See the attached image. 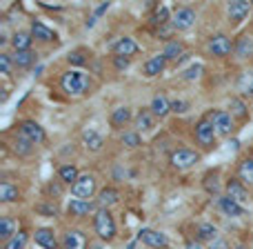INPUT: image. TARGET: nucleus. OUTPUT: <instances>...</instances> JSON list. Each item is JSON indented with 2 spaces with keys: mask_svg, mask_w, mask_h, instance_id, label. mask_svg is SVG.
I'll return each mask as SVG.
<instances>
[{
  "mask_svg": "<svg viewBox=\"0 0 253 249\" xmlns=\"http://www.w3.org/2000/svg\"><path fill=\"white\" fill-rule=\"evenodd\" d=\"M60 87L65 94L69 96H84V94L91 89V80H89L87 74L83 71H67V74L60 76Z\"/></svg>",
  "mask_w": 253,
  "mask_h": 249,
  "instance_id": "nucleus-1",
  "label": "nucleus"
},
{
  "mask_svg": "<svg viewBox=\"0 0 253 249\" xmlns=\"http://www.w3.org/2000/svg\"><path fill=\"white\" fill-rule=\"evenodd\" d=\"M93 227H96V234L100 241H114L116 238V223L114 216L109 214V209H98L96 216H93Z\"/></svg>",
  "mask_w": 253,
  "mask_h": 249,
  "instance_id": "nucleus-2",
  "label": "nucleus"
},
{
  "mask_svg": "<svg viewBox=\"0 0 253 249\" xmlns=\"http://www.w3.org/2000/svg\"><path fill=\"white\" fill-rule=\"evenodd\" d=\"M196 162H200V153L193 151V149H175L173 153H171V167L173 169H189V167H193Z\"/></svg>",
  "mask_w": 253,
  "mask_h": 249,
  "instance_id": "nucleus-3",
  "label": "nucleus"
},
{
  "mask_svg": "<svg viewBox=\"0 0 253 249\" xmlns=\"http://www.w3.org/2000/svg\"><path fill=\"white\" fill-rule=\"evenodd\" d=\"M71 194L80 200H89V198L96 194V178L91 174H84L71 185Z\"/></svg>",
  "mask_w": 253,
  "mask_h": 249,
  "instance_id": "nucleus-4",
  "label": "nucleus"
},
{
  "mask_svg": "<svg viewBox=\"0 0 253 249\" xmlns=\"http://www.w3.org/2000/svg\"><path fill=\"white\" fill-rule=\"evenodd\" d=\"M215 127H213V123H211L209 118H202L200 123L196 125V140L202 145V147H213V143H215Z\"/></svg>",
  "mask_w": 253,
  "mask_h": 249,
  "instance_id": "nucleus-5",
  "label": "nucleus"
},
{
  "mask_svg": "<svg viewBox=\"0 0 253 249\" xmlns=\"http://www.w3.org/2000/svg\"><path fill=\"white\" fill-rule=\"evenodd\" d=\"M171 25H173V29H178V31L189 29V27L196 25V11H193V9H189V7H178L173 11Z\"/></svg>",
  "mask_w": 253,
  "mask_h": 249,
  "instance_id": "nucleus-6",
  "label": "nucleus"
},
{
  "mask_svg": "<svg viewBox=\"0 0 253 249\" xmlns=\"http://www.w3.org/2000/svg\"><path fill=\"white\" fill-rule=\"evenodd\" d=\"M231 49H233V43H231V38H229V36L215 34V36H211V38H209V51L213 53V56L224 58V56H229V53H231Z\"/></svg>",
  "mask_w": 253,
  "mask_h": 249,
  "instance_id": "nucleus-7",
  "label": "nucleus"
},
{
  "mask_svg": "<svg viewBox=\"0 0 253 249\" xmlns=\"http://www.w3.org/2000/svg\"><path fill=\"white\" fill-rule=\"evenodd\" d=\"M207 118L213 123V127H215V131H218V134L229 136L233 131V118H231V114H227V111H222V109L211 111Z\"/></svg>",
  "mask_w": 253,
  "mask_h": 249,
  "instance_id": "nucleus-8",
  "label": "nucleus"
},
{
  "mask_svg": "<svg viewBox=\"0 0 253 249\" xmlns=\"http://www.w3.org/2000/svg\"><path fill=\"white\" fill-rule=\"evenodd\" d=\"M227 196L242 207L249 205V189H247L245 185H242V180H238V178H231L227 183Z\"/></svg>",
  "mask_w": 253,
  "mask_h": 249,
  "instance_id": "nucleus-9",
  "label": "nucleus"
},
{
  "mask_svg": "<svg viewBox=\"0 0 253 249\" xmlns=\"http://www.w3.org/2000/svg\"><path fill=\"white\" fill-rule=\"evenodd\" d=\"M20 134L25 136L27 140H31L34 145L44 143V138H47L44 129L38 123H36V120H22V123H20Z\"/></svg>",
  "mask_w": 253,
  "mask_h": 249,
  "instance_id": "nucleus-10",
  "label": "nucleus"
},
{
  "mask_svg": "<svg viewBox=\"0 0 253 249\" xmlns=\"http://www.w3.org/2000/svg\"><path fill=\"white\" fill-rule=\"evenodd\" d=\"M227 11H229V20H231L233 25H240L242 20H247V18H249L251 2H247V0H236V2H229Z\"/></svg>",
  "mask_w": 253,
  "mask_h": 249,
  "instance_id": "nucleus-11",
  "label": "nucleus"
},
{
  "mask_svg": "<svg viewBox=\"0 0 253 249\" xmlns=\"http://www.w3.org/2000/svg\"><path fill=\"white\" fill-rule=\"evenodd\" d=\"M138 238L144 243V245L153 247V249H165L169 245V241H167V236L162 232H156V229H140Z\"/></svg>",
  "mask_w": 253,
  "mask_h": 249,
  "instance_id": "nucleus-12",
  "label": "nucleus"
},
{
  "mask_svg": "<svg viewBox=\"0 0 253 249\" xmlns=\"http://www.w3.org/2000/svg\"><path fill=\"white\" fill-rule=\"evenodd\" d=\"M89 241L80 229H69L62 236V249H87Z\"/></svg>",
  "mask_w": 253,
  "mask_h": 249,
  "instance_id": "nucleus-13",
  "label": "nucleus"
},
{
  "mask_svg": "<svg viewBox=\"0 0 253 249\" xmlns=\"http://www.w3.org/2000/svg\"><path fill=\"white\" fill-rule=\"evenodd\" d=\"M218 207L220 211H222L224 216H231V218H240V216H245V207L238 205L236 200H231L229 196H222L218 200Z\"/></svg>",
  "mask_w": 253,
  "mask_h": 249,
  "instance_id": "nucleus-14",
  "label": "nucleus"
},
{
  "mask_svg": "<svg viewBox=\"0 0 253 249\" xmlns=\"http://www.w3.org/2000/svg\"><path fill=\"white\" fill-rule=\"evenodd\" d=\"M67 211H69V216L83 218V216H87V214H91V211H93V202L80 200V198H74V200L69 202V207H67Z\"/></svg>",
  "mask_w": 253,
  "mask_h": 249,
  "instance_id": "nucleus-15",
  "label": "nucleus"
},
{
  "mask_svg": "<svg viewBox=\"0 0 253 249\" xmlns=\"http://www.w3.org/2000/svg\"><path fill=\"white\" fill-rule=\"evenodd\" d=\"M36 243H38L40 247L44 249H56L58 247V241H56V234H53V229H36Z\"/></svg>",
  "mask_w": 253,
  "mask_h": 249,
  "instance_id": "nucleus-16",
  "label": "nucleus"
},
{
  "mask_svg": "<svg viewBox=\"0 0 253 249\" xmlns=\"http://www.w3.org/2000/svg\"><path fill=\"white\" fill-rule=\"evenodd\" d=\"M165 65H167V58L162 56V53H158V56H153V58H149L147 62H144V76H149V78H153V76H158L162 69H165Z\"/></svg>",
  "mask_w": 253,
  "mask_h": 249,
  "instance_id": "nucleus-17",
  "label": "nucleus"
},
{
  "mask_svg": "<svg viewBox=\"0 0 253 249\" xmlns=\"http://www.w3.org/2000/svg\"><path fill=\"white\" fill-rule=\"evenodd\" d=\"M114 51H116V56L129 58V56H133V53H138L140 47H138V43H133L131 38H120L118 43L114 45Z\"/></svg>",
  "mask_w": 253,
  "mask_h": 249,
  "instance_id": "nucleus-18",
  "label": "nucleus"
},
{
  "mask_svg": "<svg viewBox=\"0 0 253 249\" xmlns=\"http://www.w3.org/2000/svg\"><path fill=\"white\" fill-rule=\"evenodd\" d=\"M169 111H171V102L167 100L165 94H158V96H153V100H151V114L153 116H160V118H165Z\"/></svg>",
  "mask_w": 253,
  "mask_h": 249,
  "instance_id": "nucleus-19",
  "label": "nucleus"
},
{
  "mask_svg": "<svg viewBox=\"0 0 253 249\" xmlns=\"http://www.w3.org/2000/svg\"><path fill=\"white\" fill-rule=\"evenodd\" d=\"M83 143H84V147L89 149V151H100L102 149V145H105V138H102L98 131H84L83 134Z\"/></svg>",
  "mask_w": 253,
  "mask_h": 249,
  "instance_id": "nucleus-20",
  "label": "nucleus"
},
{
  "mask_svg": "<svg viewBox=\"0 0 253 249\" xmlns=\"http://www.w3.org/2000/svg\"><path fill=\"white\" fill-rule=\"evenodd\" d=\"M196 238L198 241H209V243L218 241V227L211 223H200L196 229Z\"/></svg>",
  "mask_w": 253,
  "mask_h": 249,
  "instance_id": "nucleus-21",
  "label": "nucleus"
},
{
  "mask_svg": "<svg viewBox=\"0 0 253 249\" xmlns=\"http://www.w3.org/2000/svg\"><path fill=\"white\" fill-rule=\"evenodd\" d=\"M31 34L36 36L38 40H42V43H51V40H56L58 36H56V31H51L49 27H44L42 22H31Z\"/></svg>",
  "mask_w": 253,
  "mask_h": 249,
  "instance_id": "nucleus-22",
  "label": "nucleus"
},
{
  "mask_svg": "<svg viewBox=\"0 0 253 249\" xmlns=\"http://www.w3.org/2000/svg\"><path fill=\"white\" fill-rule=\"evenodd\" d=\"M118 198H120L118 189H114V187H105L100 194H98V205H100L102 209H107V207L116 205V202H118Z\"/></svg>",
  "mask_w": 253,
  "mask_h": 249,
  "instance_id": "nucleus-23",
  "label": "nucleus"
},
{
  "mask_svg": "<svg viewBox=\"0 0 253 249\" xmlns=\"http://www.w3.org/2000/svg\"><path fill=\"white\" fill-rule=\"evenodd\" d=\"M238 176H240L242 183H247L249 187H253V156L245 158V160L240 162V167H238Z\"/></svg>",
  "mask_w": 253,
  "mask_h": 249,
  "instance_id": "nucleus-24",
  "label": "nucleus"
},
{
  "mask_svg": "<svg viewBox=\"0 0 253 249\" xmlns=\"http://www.w3.org/2000/svg\"><path fill=\"white\" fill-rule=\"evenodd\" d=\"M36 58H38V53L36 51H16L13 53V65L20 67V69H27V67H31L36 62Z\"/></svg>",
  "mask_w": 253,
  "mask_h": 249,
  "instance_id": "nucleus-25",
  "label": "nucleus"
},
{
  "mask_svg": "<svg viewBox=\"0 0 253 249\" xmlns=\"http://www.w3.org/2000/svg\"><path fill=\"white\" fill-rule=\"evenodd\" d=\"M129 120H131V109L129 107H118V109H114V114H111V125H114L116 129L125 127Z\"/></svg>",
  "mask_w": 253,
  "mask_h": 249,
  "instance_id": "nucleus-26",
  "label": "nucleus"
},
{
  "mask_svg": "<svg viewBox=\"0 0 253 249\" xmlns=\"http://www.w3.org/2000/svg\"><path fill=\"white\" fill-rule=\"evenodd\" d=\"M11 45L16 47V51H29L31 47V36L27 31H16L11 38Z\"/></svg>",
  "mask_w": 253,
  "mask_h": 249,
  "instance_id": "nucleus-27",
  "label": "nucleus"
},
{
  "mask_svg": "<svg viewBox=\"0 0 253 249\" xmlns=\"http://www.w3.org/2000/svg\"><path fill=\"white\" fill-rule=\"evenodd\" d=\"M16 223H13V218H9V216H2L0 218V238L2 241H9V238L16 236Z\"/></svg>",
  "mask_w": 253,
  "mask_h": 249,
  "instance_id": "nucleus-28",
  "label": "nucleus"
},
{
  "mask_svg": "<svg viewBox=\"0 0 253 249\" xmlns=\"http://www.w3.org/2000/svg\"><path fill=\"white\" fill-rule=\"evenodd\" d=\"M20 198V192L18 187H13L11 183H0V200L2 202H13Z\"/></svg>",
  "mask_w": 253,
  "mask_h": 249,
  "instance_id": "nucleus-29",
  "label": "nucleus"
},
{
  "mask_svg": "<svg viewBox=\"0 0 253 249\" xmlns=\"http://www.w3.org/2000/svg\"><path fill=\"white\" fill-rule=\"evenodd\" d=\"M238 92H242L245 96H253V71H242L238 78Z\"/></svg>",
  "mask_w": 253,
  "mask_h": 249,
  "instance_id": "nucleus-30",
  "label": "nucleus"
},
{
  "mask_svg": "<svg viewBox=\"0 0 253 249\" xmlns=\"http://www.w3.org/2000/svg\"><path fill=\"white\" fill-rule=\"evenodd\" d=\"M153 127V114L147 109H142L138 116H135V131H147Z\"/></svg>",
  "mask_w": 253,
  "mask_h": 249,
  "instance_id": "nucleus-31",
  "label": "nucleus"
},
{
  "mask_svg": "<svg viewBox=\"0 0 253 249\" xmlns=\"http://www.w3.org/2000/svg\"><path fill=\"white\" fill-rule=\"evenodd\" d=\"M58 176H60L62 183H76V180L80 178L78 169H76L74 165H62L60 169H58Z\"/></svg>",
  "mask_w": 253,
  "mask_h": 249,
  "instance_id": "nucleus-32",
  "label": "nucleus"
},
{
  "mask_svg": "<svg viewBox=\"0 0 253 249\" xmlns=\"http://www.w3.org/2000/svg\"><path fill=\"white\" fill-rule=\"evenodd\" d=\"M180 53H182V45L178 43V40H169L165 47V51H162V56L167 58V60H178Z\"/></svg>",
  "mask_w": 253,
  "mask_h": 249,
  "instance_id": "nucleus-33",
  "label": "nucleus"
},
{
  "mask_svg": "<svg viewBox=\"0 0 253 249\" xmlns=\"http://www.w3.org/2000/svg\"><path fill=\"white\" fill-rule=\"evenodd\" d=\"M13 149H16V153H20V156H27V153H31V149H34V143L31 140H27L25 136H18L16 143H13Z\"/></svg>",
  "mask_w": 253,
  "mask_h": 249,
  "instance_id": "nucleus-34",
  "label": "nucleus"
},
{
  "mask_svg": "<svg viewBox=\"0 0 253 249\" xmlns=\"http://www.w3.org/2000/svg\"><path fill=\"white\" fill-rule=\"evenodd\" d=\"M27 232H18L13 238H9L7 243H4V249H25L27 245Z\"/></svg>",
  "mask_w": 253,
  "mask_h": 249,
  "instance_id": "nucleus-35",
  "label": "nucleus"
},
{
  "mask_svg": "<svg viewBox=\"0 0 253 249\" xmlns=\"http://www.w3.org/2000/svg\"><path fill=\"white\" fill-rule=\"evenodd\" d=\"M253 53V40L251 36H242L240 38V45H238V56L240 58H247Z\"/></svg>",
  "mask_w": 253,
  "mask_h": 249,
  "instance_id": "nucleus-36",
  "label": "nucleus"
},
{
  "mask_svg": "<svg viewBox=\"0 0 253 249\" xmlns=\"http://www.w3.org/2000/svg\"><path fill=\"white\" fill-rule=\"evenodd\" d=\"M205 187H207V192H209V194H218L220 192V187H218V171L205 176Z\"/></svg>",
  "mask_w": 253,
  "mask_h": 249,
  "instance_id": "nucleus-37",
  "label": "nucleus"
},
{
  "mask_svg": "<svg viewBox=\"0 0 253 249\" xmlns=\"http://www.w3.org/2000/svg\"><path fill=\"white\" fill-rule=\"evenodd\" d=\"M67 60H69V65H84V62H87V51L76 49V51H71L69 56H67Z\"/></svg>",
  "mask_w": 253,
  "mask_h": 249,
  "instance_id": "nucleus-38",
  "label": "nucleus"
},
{
  "mask_svg": "<svg viewBox=\"0 0 253 249\" xmlns=\"http://www.w3.org/2000/svg\"><path fill=\"white\" fill-rule=\"evenodd\" d=\"M231 111L238 116V118H242V120L247 118V107L240 98H231Z\"/></svg>",
  "mask_w": 253,
  "mask_h": 249,
  "instance_id": "nucleus-39",
  "label": "nucleus"
},
{
  "mask_svg": "<svg viewBox=\"0 0 253 249\" xmlns=\"http://www.w3.org/2000/svg\"><path fill=\"white\" fill-rule=\"evenodd\" d=\"M167 20H169V9H167V7L156 9V13L151 16V22H153V25H165Z\"/></svg>",
  "mask_w": 253,
  "mask_h": 249,
  "instance_id": "nucleus-40",
  "label": "nucleus"
},
{
  "mask_svg": "<svg viewBox=\"0 0 253 249\" xmlns=\"http://www.w3.org/2000/svg\"><path fill=\"white\" fill-rule=\"evenodd\" d=\"M123 145H126V147H138L140 145V136L138 131H126V134H123Z\"/></svg>",
  "mask_w": 253,
  "mask_h": 249,
  "instance_id": "nucleus-41",
  "label": "nucleus"
},
{
  "mask_svg": "<svg viewBox=\"0 0 253 249\" xmlns=\"http://www.w3.org/2000/svg\"><path fill=\"white\" fill-rule=\"evenodd\" d=\"M11 62L13 58L9 53H0V65H2V74H11Z\"/></svg>",
  "mask_w": 253,
  "mask_h": 249,
  "instance_id": "nucleus-42",
  "label": "nucleus"
},
{
  "mask_svg": "<svg viewBox=\"0 0 253 249\" xmlns=\"http://www.w3.org/2000/svg\"><path fill=\"white\" fill-rule=\"evenodd\" d=\"M187 109H189V102H184V100H173L171 102V111H175V114H184Z\"/></svg>",
  "mask_w": 253,
  "mask_h": 249,
  "instance_id": "nucleus-43",
  "label": "nucleus"
},
{
  "mask_svg": "<svg viewBox=\"0 0 253 249\" xmlns=\"http://www.w3.org/2000/svg\"><path fill=\"white\" fill-rule=\"evenodd\" d=\"M114 65H116V69H126V67H129V58H125V56H116L114 58Z\"/></svg>",
  "mask_w": 253,
  "mask_h": 249,
  "instance_id": "nucleus-44",
  "label": "nucleus"
},
{
  "mask_svg": "<svg viewBox=\"0 0 253 249\" xmlns=\"http://www.w3.org/2000/svg\"><path fill=\"white\" fill-rule=\"evenodd\" d=\"M209 249H231V247H229V243H227V241H222V238H218V241H213V243H211Z\"/></svg>",
  "mask_w": 253,
  "mask_h": 249,
  "instance_id": "nucleus-45",
  "label": "nucleus"
},
{
  "mask_svg": "<svg viewBox=\"0 0 253 249\" xmlns=\"http://www.w3.org/2000/svg\"><path fill=\"white\" fill-rule=\"evenodd\" d=\"M198 71H200V65H193V67H189L187 69V74H184V78L187 80H193L198 76Z\"/></svg>",
  "mask_w": 253,
  "mask_h": 249,
  "instance_id": "nucleus-46",
  "label": "nucleus"
},
{
  "mask_svg": "<svg viewBox=\"0 0 253 249\" xmlns=\"http://www.w3.org/2000/svg\"><path fill=\"white\" fill-rule=\"evenodd\" d=\"M38 211H42V214H49V216H56V207H49V205H40Z\"/></svg>",
  "mask_w": 253,
  "mask_h": 249,
  "instance_id": "nucleus-47",
  "label": "nucleus"
},
{
  "mask_svg": "<svg viewBox=\"0 0 253 249\" xmlns=\"http://www.w3.org/2000/svg\"><path fill=\"white\" fill-rule=\"evenodd\" d=\"M187 249H205V247L200 245V241H189L187 243Z\"/></svg>",
  "mask_w": 253,
  "mask_h": 249,
  "instance_id": "nucleus-48",
  "label": "nucleus"
},
{
  "mask_svg": "<svg viewBox=\"0 0 253 249\" xmlns=\"http://www.w3.org/2000/svg\"><path fill=\"white\" fill-rule=\"evenodd\" d=\"M236 249H245V247H236Z\"/></svg>",
  "mask_w": 253,
  "mask_h": 249,
  "instance_id": "nucleus-49",
  "label": "nucleus"
}]
</instances>
